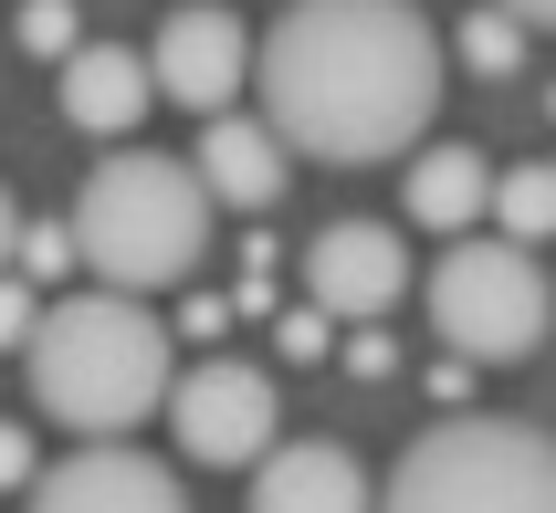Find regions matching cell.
Here are the masks:
<instances>
[{"label":"cell","mask_w":556,"mask_h":513,"mask_svg":"<svg viewBox=\"0 0 556 513\" xmlns=\"http://www.w3.org/2000/svg\"><path fill=\"white\" fill-rule=\"evenodd\" d=\"M494 231H504V242H546V231H556V168H546V157H526V168H504V179H494Z\"/></svg>","instance_id":"5bb4252c"},{"label":"cell","mask_w":556,"mask_h":513,"mask_svg":"<svg viewBox=\"0 0 556 513\" xmlns=\"http://www.w3.org/2000/svg\"><path fill=\"white\" fill-rule=\"evenodd\" d=\"M11 31H22V53H42L53 74L85 53V42H74V0H22V11H11Z\"/></svg>","instance_id":"2e32d148"},{"label":"cell","mask_w":556,"mask_h":513,"mask_svg":"<svg viewBox=\"0 0 556 513\" xmlns=\"http://www.w3.org/2000/svg\"><path fill=\"white\" fill-rule=\"evenodd\" d=\"M252 53H263V42H252L231 11L189 0V11H168V22H157V53H148V63H157V94H168V105H189V116L211 126V116H231V94H242Z\"/></svg>","instance_id":"ba28073f"},{"label":"cell","mask_w":556,"mask_h":513,"mask_svg":"<svg viewBox=\"0 0 556 513\" xmlns=\"http://www.w3.org/2000/svg\"><path fill=\"white\" fill-rule=\"evenodd\" d=\"M252 513H378L357 451L337 440H283L274 461H252Z\"/></svg>","instance_id":"30bf717a"},{"label":"cell","mask_w":556,"mask_h":513,"mask_svg":"<svg viewBox=\"0 0 556 513\" xmlns=\"http://www.w3.org/2000/svg\"><path fill=\"white\" fill-rule=\"evenodd\" d=\"M189 168L211 179L220 210H274V200H283V168H294V148H283L263 116H211V126H200V148H189Z\"/></svg>","instance_id":"8fae6325"},{"label":"cell","mask_w":556,"mask_h":513,"mask_svg":"<svg viewBox=\"0 0 556 513\" xmlns=\"http://www.w3.org/2000/svg\"><path fill=\"white\" fill-rule=\"evenodd\" d=\"M420 304H431V335L463 367H515V357H535L546 325H556V294H546V272H535V252L504 242V231H463V242L431 262Z\"/></svg>","instance_id":"5b68a950"},{"label":"cell","mask_w":556,"mask_h":513,"mask_svg":"<svg viewBox=\"0 0 556 513\" xmlns=\"http://www.w3.org/2000/svg\"><path fill=\"white\" fill-rule=\"evenodd\" d=\"M168 440H179L200 472H242V461H274L283 451V398L252 357H200L179 367L168 388Z\"/></svg>","instance_id":"8992f818"},{"label":"cell","mask_w":556,"mask_h":513,"mask_svg":"<svg viewBox=\"0 0 556 513\" xmlns=\"http://www.w3.org/2000/svg\"><path fill=\"white\" fill-rule=\"evenodd\" d=\"M74 262H85L74 220H31V231H22V283H63Z\"/></svg>","instance_id":"e0dca14e"},{"label":"cell","mask_w":556,"mask_h":513,"mask_svg":"<svg viewBox=\"0 0 556 513\" xmlns=\"http://www.w3.org/2000/svg\"><path fill=\"white\" fill-rule=\"evenodd\" d=\"M378 513H556V440L535 420L463 409L400 451V472L378 483Z\"/></svg>","instance_id":"277c9868"},{"label":"cell","mask_w":556,"mask_h":513,"mask_svg":"<svg viewBox=\"0 0 556 513\" xmlns=\"http://www.w3.org/2000/svg\"><path fill=\"white\" fill-rule=\"evenodd\" d=\"M157 105V63L126 53V42H85V53L63 63V116L85 126V137H105V148H126V126Z\"/></svg>","instance_id":"7c38bea8"},{"label":"cell","mask_w":556,"mask_h":513,"mask_svg":"<svg viewBox=\"0 0 556 513\" xmlns=\"http://www.w3.org/2000/svg\"><path fill=\"white\" fill-rule=\"evenodd\" d=\"M409 294V242L389 220H326L305 242V304H326L337 325H378Z\"/></svg>","instance_id":"52a82bcc"},{"label":"cell","mask_w":556,"mask_h":513,"mask_svg":"<svg viewBox=\"0 0 556 513\" xmlns=\"http://www.w3.org/2000/svg\"><path fill=\"white\" fill-rule=\"evenodd\" d=\"M31 513H189V492L168 461L126 451V440H74L63 461H42Z\"/></svg>","instance_id":"9c48e42d"},{"label":"cell","mask_w":556,"mask_h":513,"mask_svg":"<svg viewBox=\"0 0 556 513\" xmlns=\"http://www.w3.org/2000/svg\"><path fill=\"white\" fill-rule=\"evenodd\" d=\"M22 231H31V220H22V200L0 189V272H22Z\"/></svg>","instance_id":"7402d4cb"},{"label":"cell","mask_w":556,"mask_h":513,"mask_svg":"<svg viewBox=\"0 0 556 513\" xmlns=\"http://www.w3.org/2000/svg\"><path fill=\"white\" fill-rule=\"evenodd\" d=\"M441 53L431 11L409 0H283L252 53V94L294 157L315 168H378L420 157V126L441 116Z\"/></svg>","instance_id":"6da1fadb"},{"label":"cell","mask_w":556,"mask_h":513,"mask_svg":"<svg viewBox=\"0 0 556 513\" xmlns=\"http://www.w3.org/2000/svg\"><path fill=\"white\" fill-rule=\"evenodd\" d=\"M326 325H337L326 304H294V315L274 325V346H283V357H326Z\"/></svg>","instance_id":"d6986e66"},{"label":"cell","mask_w":556,"mask_h":513,"mask_svg":"<svg viewBox=\"0 0 556 513\" xmlns=\"http://www.w3.org/2000/svg\"><path fill=\"white\" fill-rule=\"evenodd\" d=\"M22 377L42 398V420H63L74 440H126V429L168 409L179 388V346L148 315V294H116V283H85V294L42 304V335L22 346Z\"/></svg>","instance_id":"7a4b0ae2"},{"label":"cell","mask_w":556,"mask_h":513,"mask_svg":"<svg viewBox=\"0 0 556 513\" xmlns=\"http://www.w3.org/2000/svg\"><path fill=\"white\" fill-rule=\"evenodd\" d=\"M483 210H494V168H483V148H420V157H409V220H420V231H452V242H463Z\"/></svg>","instance_id":"4fadbf2b"},{"label":"cell","mask_w":556,"mask_h":513,"mask_svg":"<svg viewBox=\"0 0 556 513\" xmlns=\"http://www.w3.org/2000/svg\"><path fill=\"white\" fill-rule=\"evenodd\" d=\"M31 335H42V283L0 272V346H31Z\"/></svg>","instance_id":"ac0fdd59"},{"label":"cell","mask_w":556,"mask_h":513,"mask_svg":"<svg viewBox=\"0 0 556 513\" xmlns=\"http://www.w3.org/2000/svg\"><path fill=\"white\" fill-rule=\"evenodd\" d=\"M31 483H42V451H31V429L0 420V492H31Z\"/></svg>","instance_id":"ffe728a7"},{"label":"cell","mask_w":556,"mask_h":513,"mask_svg":"<svg viewBox=\"0 0 556 513\" xmlns=\"http://www.w3.org/2000/svg\"><path fill=\"white\" fill-rule=\"evenodd\" d=\"M211 179L168 148H105L94 179L74 189V242H85V272L116 283V294H168L200 272L211 252Z\"/></svg>","instance_id":"3957f363"},{"label":"cell","mask_w":556,"mask_h":513,"mask_svg":"<svg viewBox=\"0 0 556 513\" xmlns=\"http://www.w3.org/2000/svg\"><path fill=\"white\" fill-rule=\"evenodd\" d=\"M504 11H515L526 31H556V0H504Z\"/></svg>","instance_id":"603a6c76"},{"label":"cell","mask_w":556,"mask_h":513,"mask_svg":"<svg viewBox=\"0 0 556 513\" xmlns=\"http://www.w3.org/2000/svg\"><path fill=\"white\" fill-rule=\"evenodd\" d=\"M452 53L472 63V74H515V63H526V22H515V11H504V0H483V11H463V31H452Z\"/></svg>","instance_id":"9a60e30c"},{"label":"cell","mask_w":556,"mask_h":513,"mask_svg":"<svg viewBox=\"0 0 556 513\" xmlns=\"http://www.w3.org/2000/svg\"><path fill=\"white\" fill-rule=\"evenodd\" d=\"M346 367H357V377H389V367H400V346H389V335L368 325V335H357V346H346Z\"/></svg>","instance_id":"44dd1931"}]
</instances>
